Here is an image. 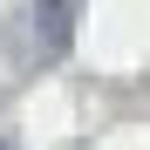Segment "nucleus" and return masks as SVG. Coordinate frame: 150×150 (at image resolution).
I'll return each mask as SVG.
<instances>
[{
  "label": "nucleus",
  "mask_w": 150,
  "mask_h": 150,
  "mask_svg": "<svg viewBox=\"0 0 150 150\" xmlns=\"http://www.w3.org/2000/svg\"><path fill=\"white\" fill-rule=\"evenodd\" d=\"M68 34H75V0H41L34 7V48H41V62L68 55Z\"/></svg>",
  "instance_id": "f257e3e1"
},
{
  "label": "nucleus",
  "mask_w": 150,
  "mask_h": 150,
  "mask_svg": "<svg viewBox=\"0 0 150 150\" xmlns=\"http://www.w3.org/2000/svg\"><path fill=\"white\" fill-rule=\"evenodd\" d=\"M0 150H14V143H0Z\"/></svg>",
  "instance_id": "f03ea898"
}]
</instances>
